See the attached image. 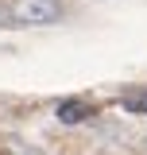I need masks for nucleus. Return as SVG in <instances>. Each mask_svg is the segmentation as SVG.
Here are the masks:
<instances>
[{
    "label": "nucleus",
    "mask_w": 147,
    "mask_h": 155,
    "mask_svg": "<svg viewBox=\"0 0 147 155\" xmlns=\"http://www.w3.org/2000/svg\"><path fill=\"white\" fill-rule=\"evenodd\" d=\"M143 147H147V140H143Z\"/></svg>",
    "instance_id": "39448f33"
},
{
    "label": "nucleus",
    "mask_w": 147,
    "mask_h": 155,
    "mask_svg": "<svg viewBox=\"0 0 147 155\" xmlns=\"http://www.w3.org/2000/svg\"><path fill=\"white\" fill-rule=\"evenodd\" d=\"M0 23H4V16H0Z\"/></svg>",
    "instance_id": "20e7f679"
},
{
    "label": "nucleus",
    "mask_w": 147,
    "mask_h": 155,
    "mask_svg": "<svg viewBox=\"0 0 147 155\" xmlns=\"http://www.w3.org/2000/svg\"><path fill=\"white\" fill-rule=\"evenodd\" d=\"M89 116H93V105H89V101L70 97V101H62V105H58V120H62V124H85Z\"/></svg>",
    "instance_id": "f03ea898"
},
{
    "label": "nucleus",
    "mask_w": 147,
    "mask_h": 155,
    "mask_svg": "<svg viewBox=\"0 0 147 155\" xmlns=\"http://www.w3.org/2000/svg\"><path fill=\"white\" fill-rule=\"evenodd\" d=\"M8 19L19 23V27H47V23L62 19V4L58 0H12Z\"/></svg>",
    "instance_id": "f257e3e1"
},
{
    "label": "nucleus",
    "mask_w": 147,
    "mask_h": 155,
    "mask_svg": "<svg viewBox=\"0 0 147 155\" xmlns=\"http://www.w3.org/2000/svg\"><path fill=\"white\" fill-rule=\"evenodd\" d=\"M120 105H124L128 113H139V116H147V89H132L128 97H120Z\"/></svg>",
    "instance_id": "7ed1b4c3"
}]
</instances>
